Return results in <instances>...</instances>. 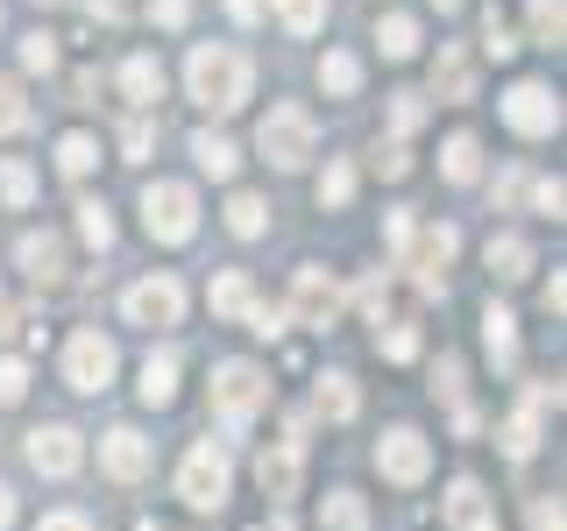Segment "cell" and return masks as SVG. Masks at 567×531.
<instances>
[{
    "label": "cell",
    "instance_id": "1",
    "mask_svg": "<svg viewBox=\"0 0 567 531\" xmlns=\"http://www.w3.org/2000/svg\"><path fill=\"white\" fill-rule=\"evenodd\" d=\"M185 85H192V100H199L206 114H235V106L248 100V85H256V71H248L241 50L199 43V50L185 58Z\"/></svg>",
    "mask_w": 567,
    "mask_h": 531
},
{
    "label": "cell",
    "instance_id": "2",
    "mask_svg": "<svg viewBox=\"0 0 567 531\" xmlns=\"http://www.w3.org/2000/svg\"><path fill=\"white\" fill-rule=\"evenodd\" d=\"M312 142H319V128H312L306 106H270L262 128H256V149L270 156L277 170H306L312 164Z\"/></svg>",
    "mask_w": 567,
    "mask_h": 531
},
{
    "label": "cell",
    "instance_id": "3",
    "mask_svg": "<svg viewBox=\"0 0 567 531\" xmlns=\"http://www.w3.org/2000/svg\"><path fill=\"white\" fill-rule=\"evenodd\" d=\"M142 227H150V241H192L199 235V199H192V185H171V177H156L150 191H142Z\"/></svg>",
    "mask_w": 567,
    "mask_h": 531
},
{
    "label": "cell",
    "instance_id": "4",
    "mask_svg": "<svg viewBox=\"0 0 567 531\" xmlns=\"http://www.w3.org/2000/svg\"><path fill=\"white\" fill-rule=\"evenodd\" d=\"M262 404H270V376H262L256 362H220L213 368V412L235 425V433L262 412Z\"/></svg>",
    "mask_w": 567,
    "mask_h": 531
},
{
    "label": "cell",
    "instance_id": "5",
    "mask_svg": "<svg viewBox=\"0 0 567 531\" xmlns=\"http://www.w3.org/2000/svg\"><path fill=\"white\" fill-rule=\"evenodd\" d=\"M227 482H235V468H227V454L213 447V439H199V447L185 454V468H177V496H185L192 510H220Z\"/></svg>",
    "mask_w": 567,
    "mask_h": 531
},
{
    "label": "cell",
    "instance_id": "6",
    "mask_svg": "<svg viewBox=\"0 0 567 531\" xmlns=\"http://www.w3.org/2000/svg\"><path fill=\"white\" fill-rule=\"evenodd\" d=\"M114 368H121V354H114V341L106 333H71V347H64V383L71 389H85V397H100L106 383H114Z\"/></svg>",
    "mask_w": 567,
    "mask_h": 531
},
{
    "label": "cell",
    "instance_id": "7",
    "mask_svg": "<svg viewBox=\"0 0 567 531\" xmlns=\"http://www.w3.org/2000/svg\"><path fill=\"white\" fill-rule=\"evenodd\" d=\"M121 312H128V326H177V319H185V283L177 277H142V283H128Z\"/></svg>",
    "mask_w": 567,
    "mask_h": 531
},
{
    "label": "cell",
    "instance_id": "8",
    "mask_svg": "<svg viewBox=\"0 0 567 531\" xmlns=\"http://www.w3.org/2000/svg\"><path fill=\"white\" fill-rule=\"evenodd\" d=\"M454 248H461V235H454L447 220L425 227V235H412V248H404V270L419 277V291H425V298L447 291V262H454Z\"/></svg>",
    "mask_w": 567,
    "mask_h": 531
},
{
    "label": "cell",
    "instance_id": "9",
    "mask_svg": "<svg viewBox=\"0 0 567 531\" xmlns=\"http://www.w3.org/2000/svg\"><path fill=\"white\" fill-rule=\"evenodd\" d=\"M22 454H29V468H35V475L64 482V475H79V460H85V439L71 433V425H35Z\"/></svg>",
    "mask_w": 567,
    "mask_h": 531
},
{
    "label": "cell",
    "instance_id": "10",
    "mask_svg": "<svg viewBox=\"0 0 567 531\" xmlns=\"http://www.w3.org/2000/svg\"><path fill=\"white\" fill-rule=\"evenodd\" d=\"M504 121L518 135H554L560 128V100H554V85H539V79H518L504 93Z\"/></svg>",
    "mask_w": 567,
    "mask_h": 531
},
{
    "label": "cell",
    "instance_id": "11",
    "mask_svg": "<svg viewBox=\"0 0 567 531\" xmlns=\"http://www.w3.org/2000/svg\"><path fill=\"white\" fill-rule=\"evenodd\" d=\"M377 468H383V482H398V489H419L425 482V468H433V447L412 433V425H398V433H383V447H377Z\"/></svg>",
    "mask_w": 567,
    "mask_h": 531
},
{
    "label": "cell",
    "instance_id": "12",
    "mask_svg": "<svg viewBox=\"0 0 567 531\" xmlns=\"http://www.w3.org/2000/svg\"><path fill=\"white\" fill-rule=\"evenodd\" d=\"M333 312H341V283L306 262V270L291 277V319L298 326H333Z\"/></svg>",
    "mask_w": 567,
    "mask_h": 531
},
{
    "label": "cell",
    "instance_id": "13",
    "mask_svg": "<svg viewBox=\"0 0 567 531\" xmlns=\"http://www.w3.org/2000/svg\"><path fill=\"white\" fill-rule=\"evenodd\" d=\"M100 468L114 475V482H142V475H150V439H142L135 425H114V433L100 439Z\"/></svg>",
    "mask_w": 567,
    "mask_h": 531
},
{
    "label": "cell",
    "instance_id": "14",
    "mask_svg": "<svg viewBox=\"0 0 567 531\" xmlns=\"http://www.w3.org/2000/svg\"><path fill=\"white\" fill-rule=\"evenodd\" d=\"M447 524H454V531H496L483 482H468V475H461V482L447 489Z\"/></svg>",
    "mask_w": 567,
    "mask_h": 531
},
{
    "label": "cell",
    "instance_id": "15",
    "mask_svg": "<svg viewBox=\"0 0 567 531\" xmlns=\"http://www.w3.org/2000/svg\"><path fill=\"white\" fill-rule=\"evenodd\" d=\"M121 93H128V106H142V114H150V106L164 100V64H156L150 50H142V58H128V64H121Z\"/></svg>",
    "mask_w": 567,
    "mask_h": 531
},
{
    "label": "cell",
    "instance_id": "16",
    "mask_svg": "<svg viewBox=\"0 0 567 531\" xmlns=\"http://www.w3.org/2000/svg\"><path fill=\"white\" fill-rule=\"evenodd\" d=\"M14 256H22V270H29L35 283H64V241H58V235H22V248H14Z\"/></svg>",
    "mask_w": 567,
    "mask_h": 531
},
{
    "label": "cell",
    "instance_id": "17",
    "mask_svg": "<svg viewBox=\"0 0 567 531\" xmlns=\"http://www.w3.org/2000/svg\"><path fill=\"white\" fill-rule=\"evenodd\" d=\"M256 475H262V496H277V503H284V496H298V447H291V439L270 447V454L256 460Z\"/></svg>",
    "mask_w": 567,
    "mask_h": 531
},
{
    "label": "cell",
    "instance_id": "18",
    "mask_svg": "<svg viewBox=\"0 0 567 531\" xmlns=\"http://www.w3.org/2000/svg\"><path fill=\"white\" fill-rule=\"evenodd\" d=\"M319 418H333V425H348L354 412H362V389H354V376H341V368H333V376H319Z\"/></svg>",
    "mask_w": 567,
    "mask_h": 531
},
{
    "label": "cell",
    "instance_id": "19",
    "mask_svg": "<svg viewBox=\"0 0 567 531\" xmlns=\"http://www.w3.org/2000/svg\"><path fill=\"white\" fill-rule=\"evenodd\" d=\"M213 312H220V319H248V312H256V283H248L241 270H220V277H213Z\"/></svg>",
    "mask_w": 567,
    "mask_h": 531
},
{
    "label": "cell",
    "instance_id": "20",
    "mask_svg": "<svg viewBox=\"0 0 567 531\" xmlns=\"http://www.w3.org/2000/svg\"><path fill=\"white\" fill-rule=\"evenodd\" d=\"M433 85H440V100H475V71H468V58L447 43L440 50V64H433Z\"/></svg>",
    "mask_w": 567,
    "mask_h": 531
},
{
    "label": "cell",
    "instance_id": "21",
    "mask_svg": "<svg viewBox=\"0 0 567 531\" xmlns=\"http://www.w3.org/2000/svg\"><path fill=\"white\" fill-rule=\"evenodd\" d=\"M319 531H369V510L354 489H333L327 503H319Z\"/></svg>",
    "mask_w": 567,
    "mask_h": 531
},
{
    "label": "cell",
    "instance_id": "22",
    "mask_svg": "<svg viewBox=\"0 0 567 531\" xmlns=\"http://www.w3.org/2000/svg\"><path fill=\"white\" fill-rule=\"evenodd\" d=\"M192 156H199V170H206V177H235V164H241V149H235L227 135H213V128L192 135Z\"/></svg>",
    "mask_w": 567,
    "mask_h": 531
},
{
    "label": "cell",
    "instance_id": "23",
    "mask_svg": "<svg viewBox=\"0 0 567 531\" xmlns=\"http://www.w3.org/2000/svg\"><path fill=\"white\" fill-rule=\"evenodd\" d=\"M440 170H447L454 185H475V170H483V142H475V135H447V149H440Z\"/></svg>",
    "mask_w": 567,
    "mask_h": 531
},
{
    "label": "cell",
    "instance_id": "24",
    "mask_svg": "<svg viewBox=\"0 0 567 531\" xmlns=\"http://www.w3.org/2000/svg\"><path fill=\"white\" fill-rule=\"evenodd\" d=\"M319 85H327L333 100H348L354 85H362V58H348V50H327V58H319Z\"/></svg>",
    "mask_w": 567,
    "mask_h": 531
},
{
    "label": "cell",
    "instance_id": "25",
    "mask_svg": "<svg viewBox=\"0 0 567 531\" xmlns=\"http://www.w3.org/2000/svg\"><path fill=\"white\" fill-rule=\"evenodd\" d=\"M483 341H489L496 362L511 368V362H518V319H511L504 305H489V312H483Z\"/></svg>",
    "mask_w": 567,
    "mask_h": 531
},
{
    "label": "cell",
    "instance_id": "26",
    "mask_svg": "<svg viewBox=\"0 0 567 531\" xmlns=\"http://www.w3.org/2000/svg\"><path fill=\"white\" fill-rule=\"evenodd\" d=\"M177 397V354H150L142 362V404H171Z\"/></svg>",
    "mask_w": 567,
    "mask_h": 531
},
{
    "label": "cell",
    "instance_id": "27",
    "mask_svg": "<svg viewBox=\"0 0 567 531\" xmlns=\"http://www.w3.org/2000/svg\"><path fill=\"white\" fill-rule=\"evenodd\" d=\"M532 447H539V412H532V404H518V412L504 418V454H511V460H532Z\"/></svg>",
    "mask_w": 567,
    "mask_h": 531
},
{
    "label": "cell",
    "instance_id": "28",
    "mask_svg": "<svg viewBox=\"0 0 567 531\" xmlns=\"http://www.w3.org/2000/svg\"><path fill=\"white\" fill-rule=\"evenodd\" d=\"M227 227H235L241 241H256L262 227H270V206H262L256 191H235V199H227Z\"/></svg>",
    "mask_w": 567,
    "mask_h": 531
},
{
    "label": "cell",
    "instance_id": "29",
    "mask_svg": "<svg viewBox=\"0 0 567 531\" xmlns=\"http://www.w3.org/2000/svg\"><path fill=\"white\" fill-rule=\"evenodd\" d=\"M489 270L504 277V283H518V277L532 270V248H525L518 235H496V241H489Z\"/></svg>",
    "mask_w": 567,
    "mask_h": 531
},
{
    "label": "cell",
    "instance_id": "30",
    "mask_svg": "<svg viewBox=\"0 0 567 531\" xmlns=\"http://www.w3.org/2000/svg\"><path fill=\"white\" fill-rule=\"evenodd\" d=\"M277 22L291 35H319L327 29V0H277Z\"/></svg>",
    "mask_w": 567,
    "mask_h": 531
},
{
    "label": "cell",
    "instance_id": "31",
    "mask_svg": "<svg viewBox=\"0 0 567 531\" xmlns=\"http://www.w3.org/2000/svg\"><path fill=\"white\" fill-rule=\"evenodd\" d=\"M377 43H383V58H412V50H419V22H412V14H383Z\"/></svg>",
    "mask_w": 567,
    "mask_h": 531
},
{
    "label": "cell",
    "instance_id": "32",
    "mask_svg": "<svg viewBox=\"0 0 567 531\" xmlns=\"http://www.w3.org/2000/svg\"><path fill=\"white\" fill-rule=\"evenodd\" d=\"M525 22H532V43H560V35H567V8H560V0H532Z\"/></svg>",
    "mask_w": 567,
    "mask_h": 531
},
{
    "label": "cell",
    "instance_id": "33",
    "mask_svg": "<svg viewBox=\"0 0 567 531\" xmlns=\"http://www.w3.org/2000/svg\"><path fill=\"white\" fill-rule=\"evenodd\" d=\"M93 164H100V142H93V135H64V142H58V170H64V177H85Z\"/></svg>",
    "mask_w": 567,
    "mask_h": 531
},
{
    "label": "cell",
    "instance_id": "34",
    "mask_svg": "<svg viewBox=\"0 0 567 531\" xmlns=\"http://www.w3.org/2000/svg\"><path fill=\"white\" fill-rule=\"evenodd\" d=\"M0 199H8V206H29L35 199V170L22 164V156H8V164H0Z\"/></svg>",
    "mask_w": 567,
    "mask_h": 531
},
{
    "label": "cell",
    "instance_id": "35",
    "mask_svg": "<svg viewBox=\"0 0 567 531\" xmlns=\"http://www.w3.org/2000/svg\"><path fill=\"white\" fill-rule=\"evenodd\" d=\"M79 235L93 248H114V212H106V199H85L79 206Z\"/></svg>",
    "mask_w": 567,
    "mask_h": 531
},
{
    "label": "cell",
    "instance_id": "36",
    "mask_svg": "<svg viewBox=\"0 0 567 531\" xmlns=\"http://www.w3.org/2000/svg\"><path fill=\"white\" fill-rule=\"evenodd\" d=\"M22 128H29V100L14 79H0V135H22Z\"/></svg>",
    "mask_w": 567,
    "mask_h": 531
},
{
    "label": "cell",
    "instance_id": "37",
    "mask_svg": "<svg viewBox=\"0 0 567 531\" xmlns=\"http://www.w3.org/2000/svg\"><path fill=\"white\" fill-rule=\"evenodd\" d=\"M354 199V164H327L319 177V206H348Z\"/></svg>",
    "mask_w": 567,
    "mask_h": 531
},
{
    "label": "cell",
    "instance_id": "38",
    "mask_svg": "<svg viewBox=\"0 0 567 531\" xmlns=\"http://www.w3.org/2000/svg\"><path fill=\"white\" fill-rule=\"evenodd\" d=\"M22 64H29V71H50V64H58V35H50V29L22 35Z\"/></svg>",
    "mask_w": 567,
    "mask_h": 531
},
{
    "label": "cell",
    "instance_id": "39",
    "mask_svg": "<svg viewBox=\"0 0 567 531\" xmlns=\"http://www.w3.org/2000/svg\"><path fill=\"white\" fill-rule=\"evenodd\" d=\"M419 121H425V100H419V93H390V128H398V135H412Z\"/></svg>",
    "mask_w": 567,
    "mask_h": 531
},
{
    "label": "cell",
    "instance_id": "40",
    "mask_svg": "<svg viewBox=\"0 0 567 531\" xmlns=\"http://www.w3.org/2000/svg\"><path fill=\"white\" fill-rule=\"evenodd\" d=\"M483 50H489V58H511V50H518V35H511V22H504V14H483Z\"/></svg>",
    "mask_w": 567,
    "mask_h": 531
},
{
    "label": "cell",
    "instance_id": "41",
    "mask_svg": "<svg viewBox=\"0 0 567 531\" xmlns=\"http://www.w3.org/2000/svg\"><path fill=\"white\" fill-rule=\"evenodd\" d=\"M354 298H362V312L383 326V312H390V277H383V270H377V277H362V291H354Z\"/></svg>",
    "mask_w": 567,
    "mask_h": 531
},
{
    "label": "cell",
    "instance_id": "42",
    "mask_svg": "<svg viewBox=\"0 0 567 531\" xmlns=\"http://www.w3.org/2000/svg\"><path fill=\"white\" fill-rule=\"evenodd\" d=\"M433 389H440V397H447L454 412H461V362H454V354H440V368H433Z\"/></svg>",
    "mask_w": 567,
    "mask_h": 531
},
{
    "label": "cell",
    "instance_id": "43",
    "mask_svg": "<svg viewBox=\"0 0 567 531\" xmlns=\"http://www.w3.org/2000/svg\"><path fill=\"white\" fill-rule=\"evenodd\" d=\"M377 341H383L390 362H412V354H419V333L412 326H390V333H377Z\"/></svg>",
    "mask_w": 567,
    "mask_h": 531
},
{
    "label": "cell",
    "instance_id": "44",
    "mask_svg": "<svg viewBox=\"0 0 567 531\" xmlns=\"http://www.w3.org/2000/svg\"><path fill=\"white\" fill-rule=\"evenodd\" d=\"M29 389V362H0V404H22Z\"/></svg>",
    "mask_w": 567,
    "mask_h": 531
},
{
    "label": "cell",
    "instance_id": "45",
    "mask_svg": "<svg viewBox=\"0 0 567 531\" xmlns=\"http://www.w3.org/2000/svg\"><path fill=\"white\" fill-rule=\"evenodd\" d=\"M121 149H128V164H142V156L156 149V128H150V121H128V135H121Z\"/></svg>",
    "mask_w": 567,
    "mask_h": 531
},
{
    "label": "cell",
    "instance_id": "46",
    "mask_svg": "<svg viewBox=\"0 0 567 531\" xmlns=\"http://www.w3.org/2000/svg\"><path fill=\"white\" fill-rule=\"evenodd\" d=\"M532 206H539V212H554V220H560V206H567L560 177H539V185H532Z\"/></svg>",
    "mask_w": 567,
    "mask_h": 531
},
{
    "label": "cell",
    "instance_id": "47",
    "mask_svg": "<svg viewBox=\"0 0 567 531\" xmlns=\"http://www.w3.org/2000/svg\"><path fill=\"white\" fill-rule=\"evenodd\" d=\"M377 170H383V177H404V170H412V156H404V142H383V149H377Z\"/></svg>",
    "mask_w": 567,
    "mask_h": 531
},
{
    "label": "cell",
    "instance_id": "48",
    "mask_svg": "<svg viewBox=\"0 0 567 531\" xmlns=\"http://www.w3.org/2000/svg\"><path fill=\"white\" fill-rule=\"evenodd\" d=\"M383 235H390V248L404 256V248H412V235H419V227H412V212H390V220H383Z\"/></svg>",
    "mask_w": 567,
    "mask_h": 531
},
{
    "label": "cell",
    "instance_id": "49",
    "mask_svg": "<svg viewBox=\"0 0 567 531\" xmlns=\"http://www.w3.org/2000/svg\"><path fill=\"white\" fill-rule=\"evenodd\" d=\"M532 524H539V531H567L560 524V496H539V503H532Z\"/></svg>",
    "mask_w": 567,
    "mask_h": 531
},
{
    "label": "cell",
    "instance_id": "50",
    "mask_svg": "<svg viewBox=\"0 0 567 531\" xmlns=\"http://www.w3.org/2000/svg\"><path fill=\"white\" fill-rule=\"evenodd\" d=\"M248 326H256L262 341H277V333H284V312L277 305H256V312H248Z\"/></svg>",
    "mask_w": 567,
    "mask_h": 531
},
{
    "label": "cell",
    "instance_id": "51",
    "mask_svg": "<svg viewBox=\"0 0 567 531\" xmlns=\"http://www.w3.org/2000/svg\"><path fill=\"white\" fill-rule=\"evenodd\" d=\"M150 14H156V22H164V29H177V22H185V14H192V0H150Z\"/></svg>",
    "mask_w": 567,
    "mask_h": 531
},
{
    "label": "cell",
    "instance_id": "52",
    "mask_svg": "<svg viewBox=\"0 0 567 531\" xmlns=\"http://www.w3.org/2000/svg\"><path fill=\"white\" fill-rule=\"evenodd\" d=\"M35 531H93V524H85V518H79V510H50V518H43V524H35Z\"/></svg>",
    "mask_w": 567,
    "mask_h": 531
},
{
    "label": "cell",
    "instance_id": "53",
    "mask_svg": "<svg viewBox=\"0 0 567 531\" xmlns=\"http://www.w3.org/2000/svg\"><path fill=\"white\" fill-rule=\"evenodd\" d=\"M85 14L93 22H121V0H85Z\"/></svg>",
    "mask_w": 567,
    "mask_h": 531
},
{
    "label": "cell",
    "instance_id": "54",
    "mask_svg": "<svg viewBox=\"0 0 567 531\" xmlns=\"http://www.w3.org/2000/svg\"><path fill=\"white\" fill-rule=\"evenodd\" d=\"M227 14H235V22H256V14H262V0H227Z\"/></svg>",
    "mask_w": 567,
    "mask_h": 531
},
{
    "label": "cell",
    "instance_id": "55",
    "mask_svg": "<svg viewBox=\"0 0 567 531\" xmlns=\"http://www.w3.org/2000/svg\"><path fill=\"white\" fill-rule=\"evenodd\" d=\"M8 333H14V298L0 291V341H8Z\"/></svg>",
    "mask_w": 567,
    "mask_h": 531
},
{
    "label": "cell",
    "instance_id": "56",
    "mask_svg": "<svg viewBox=\"0 0 567 531\" xmlns=\"http://www.w3.org/2000/svg\"><path fill=\"white\" fill-rule=\"evenodd\" d=\"M8 524H14V489L0 482V531H8Z\"/></svg>",
    "mask_w": 567,
    "mask_h": 531
},
{
    "label": "cell",
    "instance_id": "57",
    "mask_svg": "<svg viewBox=\"0 0 567 531\" xmlns=\"http://www.w3.org/2000/svg\"><path fill=\"white\" fill-rule=\"evenodd\" d=\"M433 8H440V14H454V8H461V0H433Z\"/></svg>",
    "mask_w": 567,
    "mask_h": 531
},
{
    "label": "cell",
    "instance_id": "58",
    "mask_svg": "<svg viewBox=\"0 0 567 531\" xmlns=\"http://www.w3.org/2000/svg\"><path fill=\"white\" fill-rule=\"evenodd\" d=\"M35 8H50V0H35Z\"/></svg>",
    "mask_w": 567,
    "mask_h": 531
}]
</instances>
